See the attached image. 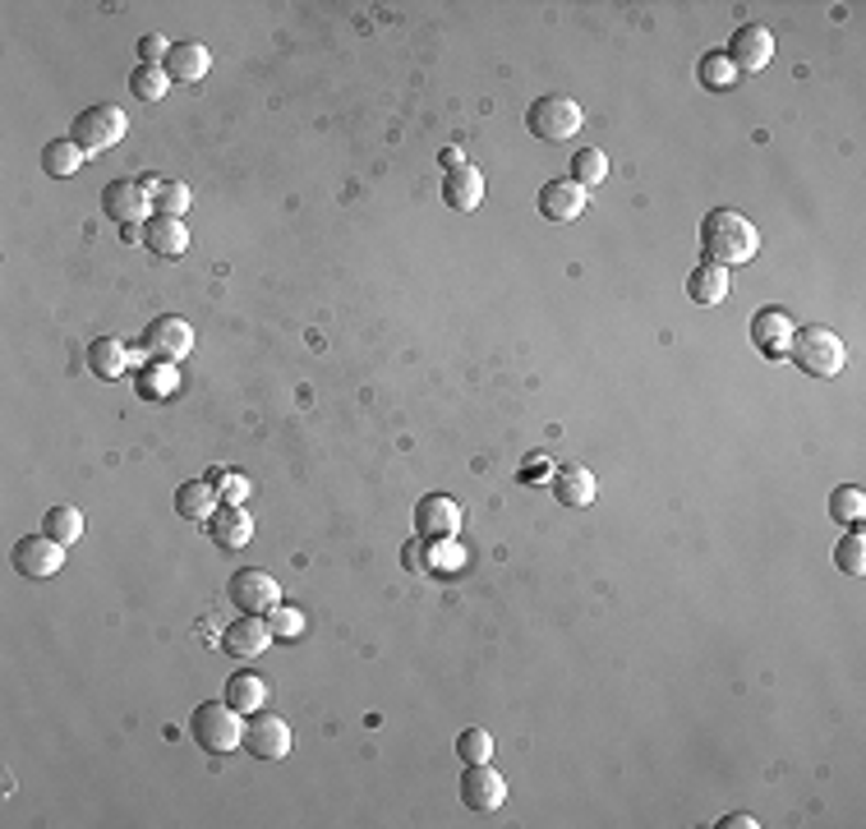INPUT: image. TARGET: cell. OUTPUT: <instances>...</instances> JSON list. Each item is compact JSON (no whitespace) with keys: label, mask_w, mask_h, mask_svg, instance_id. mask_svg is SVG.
<instances>
[{"label":"cell","mask_w":866,"mask_h":829,"mask_svg":"<svg viewBox=\"0 0 866 829\" xmlns=\"http://www.w3.org/2000/svg\"><path fill=\"white\" fill-rule=\"evenodd\" d=\"M701 254L715 268H742L760 254V230L742 213H733V207H715L701 222Z\"/></svg>","instance_id":"1"},{"label":"cell","mask_w":866,"mask_h":829,"mask_svg":"<svg viewBox=\"0 0 866 829\" xmlns=\"http://www.w3.org/2000/svg\"><path fill=\"white\" fill-rule=\"evenodd\" d=\"M789 359L806 374V378H838V369H844V342H838V332L830 327H802L793 332L789 342Z\"/></svg>","instance_id":"2"},{"label":"cell","mask_w":866,"mask_h":829,"mask_svg":"<svg viewBox=\"0 0 866 829\" xmlns=\"http://www.w3.org/2000/svg\"><path fill=\"white\" fill-rule=\"evenodd\" d=\"M125 129H129L125 111L116 107V101H101V107L78 111V120H74V129H70V139L84 148V158H101V152L116 148V143L125 139Z\"/></svg>","instance_id":"3"},{"label":"cell","mask_w":866,"mask_h":829,"mask_svg":"<svg viewBox=\"0 0 866 829\" xmlns=\"http://www.w3.org/2000/svg\"><path fill=\"white\" fill-rule=\"evenodd\" d=\"M190 733H194V742H199L203 751H213V756H226V751L245 746V723H240V710L217 706V701H207V706H199V710H194Z\"/></svg>","instance_id":"4"},{"label":"cell","mask_w":866,"mask_h":829,"mask_svg":"<svg viewBox=\"0 0 866 829\" xmlns=\"http://www.w3.org/2000/svg\"><path fill=\"white\" fill-rule=\"evenodd\" d=\"M581 125H586L581 101H571V97H563V93H548V97L531 101V111H526V129H531L535 139H544V143H563V139H571Z\"/></svg>","instance_id":"5"},{"label":"cell","mask_w":866,"mask_h":829,"mask_svg":"<svg viewBox=\"0 0 866 829\" xmlns=\"http://www.w3.org/2000/svg\"><path fill=\"white\" fill-rule=\"evenodd\" d=\"M226 600L240 609V613H272L277 604H281V585L268 577V572H258V567H240V572L231 577V585H226Z\"/></svg>","instance_id":"6"},{"label":"cell","mask_w":866,"mask_h":829,"mask_svg":"<svg viewBox=\"0 0 866 829\" xmlns=\"http://www.w3.org/2000/svg\"><path fill=\"white\" fill-rule=\"evenodd\" d=\"M61 567H65V543H56L51 535H23L14 543V572L19 577L46 581V577H56Z\"/></svg>","instance_id":"7"},{"label":"cell","mask_w":866,"mask_h":829,"mask_svg":"<svg viewBox=\"0 0 866 829\" xmlns=\"http://www.w3.org/2000/svg\"><path fill=\"white\" fill-rule=\"evenodd\" d=\"M143 351L157 355V359H171V365H175V359H185L194 351V327L185 319H175V314L152 319L143 327Z\"/></svg>","instance_id":"8"},{"label":"cell","mask_w":866,"mask_h":829,"mask_svg":"<svg viewBox=\"0 0 866 829\" xmlns=\"http://www.w3.org/2000/svg\"><path fill=\"white\" fill-rule=\"evenodd\" d=\"M770 56H774V33L766 29V23H742V29L728 37V61H733V69H738V74L766 69Z\"/></svg>","instance_id":"9"},{"label":"cell","mask_w":866,"mask_h":829,"mask_svg":"<svg viewBox=\"0 0 866 829\" xmlns=\"http://www.w3.org/2000/svg\"><path fill=\"white\" fill-rule=\"evenodd\" d=\"M245 751L258 761H286V751H291V729H286V719L258 710L249 714V729H245Z\"/></svg>","instance_id":"10"},{"label":"cell","mask_w":866,"mask_h":829,"mask_svg":"<svg viewBox=\"0 0 866 829\" xmlns=\"http://www.w3.org/2000/svg\"><path fill=\"white\" fill-rule=\"evenodd\" d=\"M148 207H152V198L143 190V180H111V185L101 190V213L116 226H139Z\"/></svg>","instance_id":"11"},{"label":"cell","mask_w":866,"mask_h":829,"mask_svg":"<svg viewBox=\"0 0 866 829\" xmlns=\"http://www.w3.org/2000/svg\"><path fill=\"white\" fill-rule=\"evenodd\" d=\"M461 801L470 811H498L507 801V779L498 769L484 765H466V779H461Z\"/></svg>","instance_id":"12"},{"label":"cell","mask_w":866,"mask_h":829,"mask_svg":"<svg viewBox=\"0 0 866 829\" xmlns=\"http://www.w3.org/2000/svg\"><path fill=\"white\" fill-rule=\"evenodd\" d=\"M268 645H272V632H268V622L258 617V613H240L222 632V650L231 659H254V655H264Z\"/></svg>","instance_id":"13"},{"label":"cell","mask_w":866,"mask_h":829,"mask_svg":"<svg viewBox=\"0 0 866 829\" xmlns=\"http://www.w3.org/2000/svg\"><path fill=\"white\" fill-rule=\"evenodd\" d=\"M461 526V507L442 494H425L415 503V530L419 539H452Z\"/></svg>","instance_id":"14"},{"label":"cell","mask_w":866,"mask_h":829,"mask_svg":"<svg viewBox=\"0 0 866 829\" xmlns=\"http://www.w3.org/2000/svg\"><path fill=\"white\" fill-rule=\"evenodd\" d=\"M793 319L783 314V309H760V314L751 319V342H756V351L766 355V359H783L789 355V342H793Z\"/></svg>","instance_id":"15"},{"label":"cell","mask_w":866,"mask_h":829,"mask_svg":"<svg viewBox=\"0 0 866 829\" xmlns=\"http://www.w3.org/2000/svg\"><path fill=\"white\" fill-rule=\"evenodd\" d=\"M586 203H590V194L576 185V180H548L539 190V213L548 222H576L586 213Z\"/></svg>","instance_id":"16"},{"label":"cell","mask_w":866,"mask_h":829,"mask_svg":"<svg viewBox=\"0 0 866 829\" xmlns=\"http://www.w3.org/2000/svg\"><path fill=\"white\" fill-rule=\"evenodd\" d=\"M442 198H448V207H457V213H475V207L484 203V175L480 166H457L448 171V180H442Z\"/></svg>","instance_id":"17"},{"label":"cell","mask_w":866,"mask_h":829,"mask_svg":"<svg viewBox=\"0 0 866 829\" xmlns=\"http://www.w3.org/2000/svg\"><path fill=\"white\" fill-rule=\"evenodd\" d=\"M162 69L171 74V84H199L213 69V56H207L203 42H171V56Z\"/></svg>","instance_id":"18"},{"label":"cell","mask_w":866,"mask_h":829,"mask_svg":"<svg viewBox=\"0 0 866 829\" xmlns=\"http://www.w3.org/2000/svg\"><path fill=\"white\" fill-rule=\"evenodd\" d=\"M143 245L157 258H180L190 249V230H185V222H180V217H152L143 226Z\"/></svg>","instance_id":"19"},{"label":"cell","mask_w":866,"mask_h":829,"mask_svg":"<svg viewBox=\"0 0 866 829\" xmlns=\"http://www.w3.org/2000/svg\"><path fill=\"white\" fill-rule=\"evenodd\" d=\"M595 475L586 471L581 461H571V465H563V471L554 475V498L563 503V507H590L595 503Z\"/></svg>","instance_id":"20"},{"label":"cell","mask_w":866,"mask_h":829,"mask_svg":"<svg viewBox=\"0 0 866 829\" xmlns=\"http://www.w3.org/2000/svg\"><path fill=\"white\" fill-rule=\"evenodd\" d=\"M217 498H222V494H217L213 480H190V484L175 488V512L185 516V521H213Z\"/></svg>","instance_id":"21"},{"label":"cell","mask_w":866,"mask_h":829,"mask_svg":"<svg viewBox=\"0 0 866 829\" xmlns=\"http://www.w3.org/2000/svg\"><path fill=\"white\" fill-rule=\"evenodd\" d=\"M207 535H213L222 549H245L249 543V535H254V521H249V512L245 507H217L213 512V526H207Z\"/></svg>","instance_id":"22"},{"label":"cell","mask_w":866,"mask_h":829,"mask_svg":"<svg viewBox=\"0 0 866 829\" xmlns=\"http://www.w3.org/2000/svg\"><path fill=\"white\" fill-rule=\"evenodd\" d=\"M226 706L240 710V714H258L268 706V682L258 678V672H231L226 682Z\"/></svg>","instance_id":"23"},{"label":"cell","mask_w":866,"mask_h":829,"mask_svg":"<svg viewBox=\"0 0 866 829\" xmlns=\"http://www.w3.org/2000/svg\"><path fill=\"white\" fill-rule=\"evenodd\" d=\"M728 287H733L728 268H715V263H701V268L687 277V295H692V304H724V300H728Z\"/></svg>","instance_id":"24"},{"label":"cell","mask_w":866,"mask_h":829,"mask_svg":"<svg viewBox=\"0 0 866 829\" xmlns=\"http://www.w3.org/2000/svg\"><path fill=\"white\" fill-rule=\"evenodd\" d=\"M84 162H88V158H84V148H78L74 139H51V143L42 148V171H46L51 180H70Z\"/></svg>","instance_id":"25"},{"label":"cell","mask_w":866,"mask_h":829,"mask_svg":"<svg viewBox=\"0 0 866 829\" xmlns=\"http://www.w3.org/2000/svg\"><path fill=\"white\" fill-rule=\"evenodd\" d=\"M125 365H129V355H125V346L116 342V336H97V342L88 346V369H93L101 383L120 378V374H125Z\"/></svg>","instance_id":"26"},{"label":"cell","mask_w":866,"mask_h":829,"mask_svg":"<svg viewBox=\"0 0 866 829\" xmlns=\"http://www.w3.org/2000/svg\"><path fill=\"white\" fill-rule=\"evenodd\" d=\"M42 535H51L56 543H78V535H84V512L78 507H70V503H61V507H51L46 516H42Z\"/></svg>","instance_id":"27"},{"label":"cell","mask_w":866,"mask_h":829,"mask_svg":"<svg viewBox=\"0 0 866 829\" xmlns=\"http://www.w3.org/2000/svg\"><path fill=\"white\" fill-rule=\"evenodd\" d=\"M143 190H148V198L157 207V217H180L190 207V190L185 185H167V180L143 175Z\"/></svg>","instance_id":"28"},{"label":"cell","mask_w":866,"mask_h":829,"mask_svg":"<svg viewBox=\"0 0 866 829\" xmlns=\"http://www.w3.org/2000/svg\"><path fill=\"white\" fill-rule=\"evenodd\" d=\"M701 84L710 93H728L733 84H738V69H733L728 51H705L701 56Z\"/></svg>","instance_id":"29"},{"label":"cell","mask_w":866,"mask_h":829,"mask_svg":"<svg viewBox=\"0 0 866 829\" xmlns=\"http://www.w3.org/2000/svg\"><path fill=\"white\" fill-rule=\"evenodd\" d=\"M830 516L838 526H862V516H866V494L857 484H844V488H834L830 494Z\"/></svg>","instance_id":"30"},{"label":"cell","mask_w":866,"mask_h":829,"mask_svg":"<svg viewBox=\"0 0 866 829\" xmlns=\"http://www.w3.org/2000/svg\"><path fill=\"white\" fill-rule=\"evenodd\" d=\"M171 88V74L162 65H139L135 74H129V93L143 97V101H162Z\"/></svg>","instance_id":"31"},{"label":"cell","mask_w":866,"mask_h":829,"mask_svg":"<svg viewBox=\"0 0 866 829\" xmlns=\"http://www.w3.org/2000/svg\"><path fill=\"white\" fill-rule=\"evenodd\" d=\"M603 175H609V158H603L599 148H581V152H571V180H576L581 190L599 185Z\"/></svg>","instance_id":"32"},{"label":"cell","mask_w":866,"mask_h":829,"mask_svg":"<svg viewBox=\"0 0 866 829\" xmlns=\"http://www.w3.org/2000/svg\"><path fill=\"white\" fill-rule=\"evenodd\" d=\"M834 562H838V572H848V577H862V572H866V539H862L857 526H853L844 539H838Z\"/></svg>","instance_id":"33"},{"label":"cell","mask_w":866,"mask_h":829,"mask_svg":"<svg viewBox=\"0 0 866 829\" xmlns=\"http://www.w3.org/2000/svg\"><path fill=\"white\" fill-rule=\"evenodd\" d=\"M457 756H461L466 765H484V761L493 756V738H489L484 729H466V733L457 738Z\"/></svg>","instance_id":"34"},{"label":"cell","mask_w":866,"mask_h":829,"mask_svg":"<svg viewBox=\"0 0 866 829\" xmlns=\"http://www.w3.org/2000/svg\"><path fill=\"white\" fill-rule=\"evenodd\" d=\"M175 383H180V374H175L171 365H152V369H143V374H139V392L157 401V397H171V392H175Z\"/></svg>","instance_id":"35"},{"label":"cell","mask_w":866,"mask_h":829,"mask_svg":"<svg viewBox=\"0 0 866 829\" xmlns=\"http://www.w3.org/2000/svg\"><path fill=\"white\" fill-rule=\"evenodd\" d=\"M268 632H272V640H296V636L304 632V613L277 604V609L268 613Z\"/></svg>","instance_id":"36"},{"label":"cell","mask_w":866,"mask_h":829,"mask_svg":"<svg viewBox=\"0 0 866 829\" xmlns=\"http://www.w3.org/2000/svg\"><path fill=\"white\" fill-rule=\"evenodd\" d=\"M429 543V562L438 567V572H457V567L466 562V553L457 549L452 539H425Z\"/></svg>","instance_id":"37"},{"label":"cell","mask_w":866,"mask_h":829,"mask_svg":"<svg viewBox=\"0 0 866 829\" xmlns=\"http://www.w3.org/2000/svg\"><path fill=\"white\" fill-rule=\"evenodd\" d=\"M207 480L217 484V494H222L231 507H240V503H245V494H249V480H240V475H222V471H213Z\"/></svg>","instance_id":"38"},{"label":"cell","mask_w":866,"mask_h":829,"mask_svg":"<svg viewBox=\"0 0 866 829\" xmlns=\"http://www.w3.org/2000/svg\"><path fill=\"white\" fill-rule=\"evenodd\" d=\"M167 56H171V42L162 33H148L139 42V65H167Z\"/></svg>","instance_id":"39"},{"label":"cell","mask_w":866,"mask_h":829,"mask_svg":"<svg viewBox=\"0 0 866 829\" xmlns=\"http://www.w3.org/2000/svg\"><path fill=\"white\" fill-rule=\"evenodd\" d=\"M719 829H756V816H747V811H738V816H728V820H719Z\"/></svg>","instance_id":"40"},{"label":"cell","mask_w":866,"mask_h":829,"mask_svg":"<svg viewBox=\"0 0 866 829\" xmlns=\"http://www.w3.org/2000/svg\"><path fill=\"white\" fill-rule=\"evenodd\" d=\"M442 166H448V171H457V166H466V158H461V148H448V152H442Z\"/></svg>","instance_id":"41"},{"label":"cell","mask_w":866,"mask_h":829,"mask_svg":"<svg viewBox=\"0 0 866 829\" xmlns=\"http://www.w3.org/2000/svg\"><path fill=\"white\" fill-rule=\"evenodd\" d=\"M406 567H410V572H419V567H425V562H419V539L406 543Z\"/></svg>","instance_id":"42"},{"label":"cell","mask_w":866,"mask_h":829,"mask_svg":"<svg viewBox=\"0 0 866 829\" xmlns=\"http://www.w3.org/2000/svg\"><path fill=\"white\" fill-rule=\"evenodd\" d=\"M139 236H143V226H120V240H125V245H135Z\"/></svg>","instance_id":"43"}]
</instances>
